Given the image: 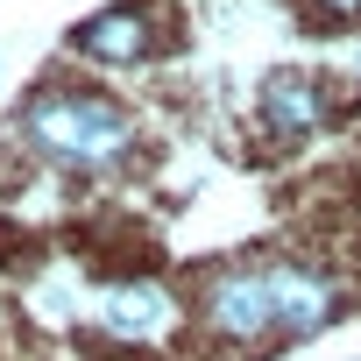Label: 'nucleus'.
I'll return each mask as SVG.
<instances>
[{"label": "nucleus", "mask_w": 361, "mask_h": 361, "mask_svg": "<svg viewBox=\"0 0 361 361\" xmlns=\"http://www.w3.org/2000/svg\"><path fill=\"white\" fill-rule=\"evenodd\" d=\"M192 319L206 333V347H227V354H255V347H283V326H276V283H269V255L255 262H213L192 290Z\"/></svg>", "instance_id": "obj_2"}, {"label": "nucleus", "mask_w": 361, "mask_h": 361, "mask_svg": "<svg viewBox=\"0 0 361 361\" xmlns=\"http://www.w3.org/2000/svg\"><path fill=\"white\" fill-rule=\"evenodd\" d=\"M15 142L50 170L114 177L135 156V114L121 99H106V92H85V85H43L15 114Z\"/></svg>", "instance_id": "obj_1"}, {"label": "nucleus", "mask_w": 361, "mask_h": 361, "mask_svg": "<svg viewBox=\"0 0 361 361\" xmlns=\"http://www.w3.org/2000/svg\"><path fill=\"white\" fill-rule=\"evenodd\" d=\"M255 106H262V128H269L276 142H305V135H319V128H326L333 92H326L312 71H269Z\"/></svg>", "instance_id": "obj_6"}, {"label": "nucleus", "mask_w": 361, "mask_h": 361, "mask_svg": "<svg viewBox=\"0 0 361 361\" xmlns=\"http://www.w3.org/2000/svg\"><path fill=\"white\" fill-rule=\"evenodd\" d=\"M269 283H276V326H283V347L290 340H319L340 312H347V283L319 262H298V255H269Z\"/></svg>", "instance_id": "obj_3"}, {"label": "nucleus", "mask_w": 361, "mask_h": 361, "mask_svg": "<svg viewBox=\"0 0 361 361\" xmlns=\"http://www.w3.org/2000/svg\"><path fill=\"white\" fill-rule=\"evenodd\" d=\"M92 326H99L106 340H121V347H149V340H170L177 298H170V283H156V276H114V283H99V298H92Z\"/></svg>", "instance_id": "obj_4"}, {"label": "nucleus", "mask_w": 361, "mask_h": 361, "mask_svg": "<svg viewBox=\"0 0 361 361\" xmlns=\"http://www.w3.org/2000/svg\"><path fill=\"white\" fill-rule=\"evenodd\" d=\"M71 50L85 64L128 71V64H149L156 57V22H149V8H106V15H92V22L71 29Z\"/></svg>", "instance_id": "obj_5"}, {"label": "nucleus", "mask_w": 361, "mask_h": 361, "mask_svg": "<svg viewBox=\"0 0 361 361\" xmlns=\"http://www.w3.org/2000/svg\"><path fill=\"white\" fill-rule=\"evenodd\" d=\"M326 22H361V0H312Z\"/></svg>", "instance_id": "obj_7"}]
</instances>
